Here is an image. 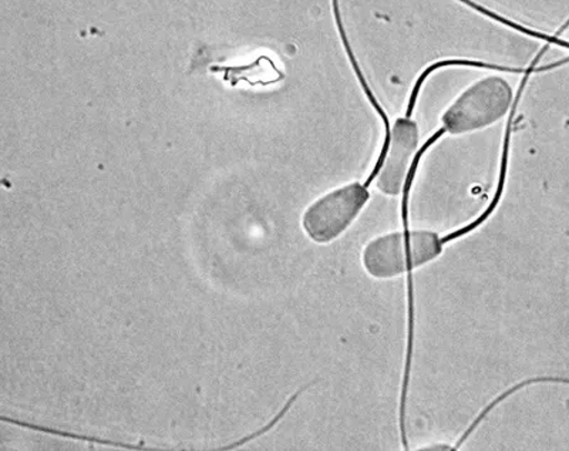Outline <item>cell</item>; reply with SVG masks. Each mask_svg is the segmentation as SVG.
I'll list each match as a JSON object with an SVG mask.
<instances>
[{
    "label": "cell",
    "mask_w": 569,
    "mask_h": 451,
    "mask_svg": "<svg viewBox=\"0 0 569 451\" xmlns=\"http://www.w3.org/2000/svg\"><path fill=\"white\" fill-rule=\"evenodd\" d=\"M447 240L433 231L405 230L389 232L365 247V271L375 280H393L437 260Z\"/></svg>",
    "instance_id": "obj_1"
},
{
    "label": "cell",
    "mask_w": 569,
    "mask_h": 451,
    "mask_svg": "<svg viewBox=\"0 0 569 451\" xmlns=\"http://www.w3.org/2000/svg\"><path fill=\"white\" fill-rule=\"evenodd\" d=\"M515 90L505 78L487 76L477 80L445 111L443 133L461 136L496 124L511 109Z\"/></svg>",
    "instance_id": "obj_2"
},
{
    "label": "cell",
    "mask_w": 569,
    "mask_h": 451,
    "mask_svg": "<svg viewBox=\"0 0 569 451\" xmlns=\"http://www.w3.org/2000/svg\"><path fill=\"white\" fill-rule=\"evenodd\" d=\"M368 184L350 182L319 197L305 210L302 228L315 244H330L353 224L370 200Z\"/></svg>",
    "instance_id": "obj_4"
},
{
    "label": "cell",
    "mask_w": 569,
    "mask_h": 451,
    "mask_svg": "<svg viewBox=\"0 0 569 451\" xmlns=\"http://www.w3.org/2000/svg\"><path fill=\"white\" fill-rule=\"evenodd\" d=\"M441 134L443 131L440 130L425 149L419 151L418 123L410 116L396 120L389 133H386L382 153H380L378 164L366 184L369 186L370 181L376 180V187L382 194L388 197L405 194V199L408 200L411 181H413L421 154Z\"/></svg>",
    "instance_id": "obj_3"
}]
</instances>
